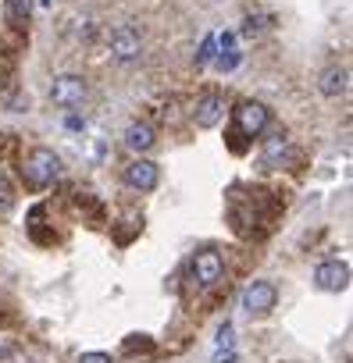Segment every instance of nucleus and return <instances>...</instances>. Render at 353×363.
Returning <instances> with one entry per match:
<instances>
[{
    "label": "nucleus",
    "instance_id": "obj_9",
    "mask_svg": "<svg viewBox=\"0 0 353 363\" xmlns=\"http://www.w3.org/2000/svg\"><path fill=\"white\" fill-rule=\"evenodd\" d=\"M222 271H225V260H222L218 250H200V253L193 257V278H197L200 285H214V281L222 278Z\"/></svg>",
    "mask_w": 353,
    "mask_h": 363
},
{
    "label": "nucleus",
    "instance_id": "obj_14",
    "mask_svg": "<svg viewBox=\"0 0 353 363\" xmlns=\"http://www.w3.org/2000/svg\"><path fill=\"white\" fill-rule=\"evenodd\" d=\"M268 29H271V15H264V11L246 15V22H243V36H246V40H257V36L268 33Z\"/></svg>",
    "mask_w": 353,
    "mask_h": 363
},
{
    "label": "nucleus",
    "instance_id": "obj_19",
    "mask_svg": "<svg viewBox=\"0 0 353 363\" xmlns=\"http://www.w3.org/2000/svg\"><path fill=\"white\" fill-rule=\"evenodd\" d=\"M136 349H150V338H125V352H136Z\"/></svg>",
    "mask_w": 353,
    "mask_h": 363
},
{
    "label": "nucleus",
    "instance_id": "obj_20",
    "mask_svg": "<svg viewBox=\"0 0 353 363\" xmlns=\"http://www.w3.org/2000/svg\"><path fill=\"white\" fill-rule=\"evenodd\" d=\"M79 363H111V356L107 352H82Z\"/></svg>",
    "mask_w": 353,
    "mask_h": 363
},
{
    "label": "nucleus",
    "instance_id": "obj_7",
    "mask_svg": "<svg viewBox=\"0 0 353 363\" xmlns=\"http://www.w3.org/2000/svg\"><path fill=\"white\" fill-rule=\"evenodd\" d=\"M111 54H114V61H121V65L136 61V57L143 54V40H139V33L129 29V26L114 29V36H111Z\"/></svg>",
    "mask_w": 353,
    "mask_h": 363
},
{
    "label": "nucleus",
    "instance_id": "obj_12",
    "mask_svg": "<svg viewBox=\"0 0 353 363\" xmlns=\"http://www.w3.org/2000/svg\"><path fill=\"white\" fill-rule=\"evenodd\" d=\"M153 143H157V135H153V128H150V125L136 121V125H129V128H125V146H129V150H136V153H146Z\"/></svg>",
    "mask_w": 353,
    "mask_h": 363
},
{
    "label": "nucleus",
    "instance_id": "obj_3",
    "mask_svg": "<svg viewBox=\"0 0 353 363\" xmlns=\"http://www.w3.org/2000/svg\"><path fill=\"white\" fill-rule=\"evenodd\" d=\"M50 100L61 111H75L86 100V79L82 75H58L50 86Z\"/></svg>",
    "mask_w": 353,
    "mask_h": 363
},
{
    "label": "nucleus",
    "instance_id": "obj_1",
    "mask_svg": "<svg viewBox=\"0 0 353 363\" xmlns=\"http://www.w3.org/2000/svg\"><path fill=\"white\" fill-rule=\"evenodd\" d=\"M58 174H61V157H58L54 150L36 146L33 153H26V160H22V178H26L29 189H47V186H54Z\"/></svg>",
    "mask_w": 353,
    "mask_h": 363
},
{
    "label": "nucleus",
    "instance_id": "obj_16",
    "mask_svg": "<svg viewBox=\"0 0 353 363\" xmlns=\"http://www.w3.org/2000/svg\"><path fill=\"white\" fill-rule=\"evenodd\" d=\"M15 200H18V193H15V186L0 174V218H8L11 211H15Z\"/></svg>",
    "mask_w": 353,
    "mask_h": 363
},
{
    "label": "nucleus",
    "instance_id": "obj_18",
    "mask_svg": "<svg viewBox=\"0 0 353 363\" xmlns=\"http://www.w3.org/2000/svg\"><path fill=\"white\" fill-rule=\"evenodd\" d=\"M207 61H214V36H207L200 43V54H197V65H207Z\"/></svg>",
    "mask_w": 353,
    "mask_h": 363
},
{
    "label": "nucleus",
    "instance_id": "obj_22",
    "mask_svg": "<svg viewBox=\"0 0 353 363\" xmlns=\"http://www.w3.org/2000/svg\"><path fill=\"white\" fill-rule=\"evenodd\" d=\"M43 4H50V0H43Z\"/></svg>",
    "mask_w": 353,
    "mask_h": 363
},
{
    "label": "nucleus",
    "instance_id": "obj_11",
    "mask_svg": "<svg viewBox=\"0 0 353 363\" xmlns=\"http://www.w3.org/2000/svg\"><path fill=\"white\" fill-rule=\"evenodd\" d=\"M317 89H321V96H328V100L342 96V93L349 89V72H346L342 65L325 68V72H321V79H317Z\"/></svg>",
    "mask_w": 353,
    "mask_h": 363
},
{
    "label": "nucleus",
    "instance_id": "obj_2",
    "mask_svg": "<svg viewBox=\"0 0 353 363\" xmlns=\"http://www.w3.org/2000/svg\"><path fill=\"white\" fill-rule=\"evenodd\" d=\"M271 125V111L261 104V100H243L239 107H236V132L239 135H261L264 128Z\"/></svg>",
    "mask_w": 353,
    "mask_h": 363
},
{
    "label": "nucleus",
    "instance_id": "obj_15",
    "mask_svg": "<svg viewBox=\"0 0 353 363\" xmlns=\"http://www.w3.org/2000/svg\"><path fill=\"white\" fill-rule=\"evenodd\" d=\"M236 359V349H232V328L225 324L218 331V349H214V363H232Z\"/></svg>",
    "mask_w": 353,
    "mask_h": 363
},
{
    "label": "nucleus",
    "instance_id": "obj_17",
    "mask_svg": "<svg viewBox=\"0 0 353 363\" xmlns=\"http://www.w3.org/2000/svg\"><path fill=\"white\" fill-rule=\"evenodd\" d=\"M214 65H218L222 72H232V68L239 65V50H229V54H214Z\"/></svg>",
    "mask_w": 353,
    "mask_h": 363
},
{
    "label": "nucleus",
    "instance_id": "obj_13",
    "mask_svg": "<svg viewBox=\"0 0 353 363\" xmlns=\"http://www.w3.org/2000/svg\"><path fill=\"white\" fill-rule=\"evenodd\" d=\"M29 15H33V0H4V18H8V26L22 29V26H29Z\"/></svg>",
    "mask_w": 353,
    "mask_h": 363
},
{
    "label": "nucleus",
    "instance_id": "obj_10",
    "mask_svg": "<svg viewBox=\"0 0 353 363\" xmlns=\"http://www.w3.org/2000/svg\"><path fill=\"white\" fill-rule=\"evenodd\" d=\"M314 281H317V289H325V292H342V289L349 285V267H346L342 260H328V264H321V267L314 271Z\"/></svg>",
    "mask_w": 353,
    "mask_h": 363
},
{
    "label": "nucleus",
    "instance_id": "obj_21",
    "mask_svg": "<svg viewBox=\"0 0 353 363\" xmlns=\"http://www.w3.org/2000/svg\"><path fill=\"white\" fill-rule=\"evenodd\" d=\"M0 356H4V345H0Z\"/></svg>",
    "mask_w": 353,
    "mask_h": 363
},
{
    "label": "nucleus",
    "instance_id": "obj_8",
    "mask_svg": "<svg viewBox=\"0 0 353 363\" xmlns=\"http://www.w3.org/2000/svg\"><path fill=\"white\" fill-rule=\"evenodd\" d=\"M225 118V96L222 93H204L193 107V121L197 128H214L218 121Z\"/></svg>",
    "mask_w": 353,
    "mask_h": 363
},
{
    "label": "nucleus",
    "instance_id": "obj_6",
    "mask_svg": "<svg viewBox=\"0 0 353 363\" xmlns=\"http://www.w3.org/2000/svg\"><path fill=\"white\" fill-rule=\"evenodd\" d=\"M275 299H278V292H275L271 281H254V285H246V292H243V310H246L250 317H264V313L275 310Z\"/></svg>",
    "mask_w": 353,
    "mask_h": 363
},
{
    "label": "nucleus",
    "instance_id": "obj_4",
    "mask_svg": "<svg viewBox=\"0 0 353 363\" xmlns=\"http://www.w3.org/2000/svg\"><path fill=\"white\" fill-rule=\"evenodd\" d=\"M121 178H125V186H129V189H136V193H150V189H157L161 171H157V164H153V160L136 157V160H129V164H125Z\"/></svg>",
    "mask_w": 353,
    "mask_h": 363
},
{
    "label": "nucleus",
    "instance_id": "obj_5",
    "mask_svg": "<svg viewBox=\"0 0 353 363\" xmlns=\"http://www.w3.org/2000/svg\"><path fill=\"white\" fill-rule=\"evenodd\" d=\"M289 153H293V143H289V132L286 128H275L271 135H264V143H261V167H282L286 160H289Z\"/></svg>",
    "mask_w": 353,
    "mask_h": 363
}]
</instances>
